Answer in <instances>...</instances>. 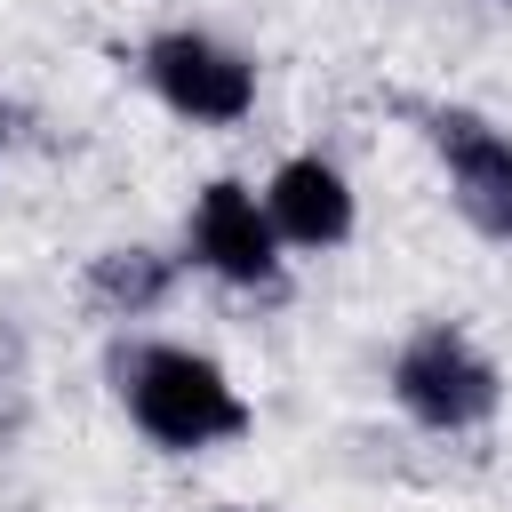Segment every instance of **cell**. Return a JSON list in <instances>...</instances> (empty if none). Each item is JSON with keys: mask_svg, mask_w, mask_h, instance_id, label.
Wrapping results in <instances>:
<instances>
[{"mask_svg": "<svg viewBox=\"0 0 512 512\" xmlns=\"http://www.w3.org/2000/svg\"><path fill=\"white\" fill-rule=\"evenodd\" d=\"M264 216H272V232L296 240V248H336V240H352V184H344L328 160L296 152V160L272 168Z\"/></svg>", "mask_w": 512, "mask_h": 512, "instance_id": "8992f818", "label": "cell"}, {"mask_svg": "<svg viewBox=\"0 0 512 512\" xmlns=\"http://www.w3.org/2000/svg\"><path fill=\"white\" fill-rule=\"evenodd\" d=\"M432 144L448 160V192L472 232L512 240V136L488 128L480 112H432Z\"/></svg>", "mask_w": 512, "mask_h": 512, "instance_id": "5b68a950", "label": "cell"}, {"mask_svg": "<svg viewBox=\"0 0 512 512\" xmlns=\"http://www.w3.org/2000/svg\"><path fill=\"white\" fill-rule=\"evenodd\" d=\"M120 376V400H128V424L168 448V456H200L216 440H240L248 432V400L232 392V376L192 352V344H128L112 360Z\"/></svg>", "mask_w": 512, "mask_h": 512, "instance_id": "6da1fadb", "label": "cell"}, {"mask_svg": "<svg viewBox=\"0 0 512 512\" xmlns=\"http://www.w3.org/2000/svg\"><path fill=\"white\" fill-rule=\"evenodd\" d=\"M192 256L232 288H272L280 280V232H272L264 200L248 184H232V176H216L192 200Z\"/></svg>", "mask_w": 512, "mask_h": 512, "instance_id": "277c9868", "label": "cell"}, {"mask_svg": "<svg viewBox=\"0 0 512 512\" xmlns=\"http://www.w3.org/2000/svg\"><path fill=\"white\" fill-rule=\"evenodd\" d=\"M96 304H112V312H144V304H160V288H168V264L160 256H144V248H112V256H96Z\"/></svg>", "mask_w": 512, "mask_h": 512, "instance_id": "52a82bcc", "label": "cell"}, {"mask_svg": "<svg viewBox=\"0 0 512 512\" xmlns=\"http://www.w3.org/2000/svg\"><path fill=\"white\" fill-rule=\"evenodd\" d=\"M392 400H400L424 432H472V424L496 416L504 384H496V360H488L464 328L432 320V328H416V336L392 352Z\"/></svg>", "mask_w": 512, "mask_h": 512, "instance_id": "7a4b0ae2", "label": "cell"}, {"mask_svg": "<svg viewBox=\"0 0 512 512\" xmlns=\"http://www.w3.org/2000/svg\"><path fill=\"white\" fill-rule=\"evenodd\" d=\"M144 80H152V96H160L168 112H184V120H200V128H232V120L256 104V64H248L240 48L192 32V24H176V32H160V40L144 48Z\"/></svg>", "mask_w": 512, "mask_h": 512, "instance_id": "3957f363", "label": "cell"}]
</instances>
